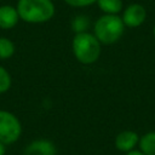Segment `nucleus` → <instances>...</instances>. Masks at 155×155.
I'll use <instances>...</instances> for the list:
<instances>
[{"label": "nucleus", "mask_w": 155, "mask_h": 155, "mask_svg": "<svg viewBox=\"0 0 155 155\" xmlns=\"http://www.w3.org/2000/svg\"><path fill=\"white\" fill-rule=\"evenodd\" d=\"M15 50H16L15 44L10 39L5 36H0V59H7L12 57Z\"/></svg>", "instance_id": "9b49d317"}, {"label": "nucleus", "mask_w": 155, "mask_h": 155, "mask_svg": "<svg viewBox=\"0 0 155 155\" xmlns=\"http://www.w3.org/2000/svg\"><path fill=\"white\" fill-rule=\"evenodd\" d=\"M71 48L76 61L82 64H92L97 62L102 51L98 39L88 31L75 33L71 41Z\"/></svg>", "instance_id": "f03ea898"}, {"label": "nucleus", "mask_w": 155, "mask_h": 155, "mask_svg": "<svg viewBox=\"0 0 155 155\" xmlns=\"http://www.w3.org/2000/svg\"><path fill=\"white\" fill-rule=\"evenodd\" d=\"M97 5L104 15H117L122 10V0H97Z\"/></svg>", "instance_id": "9d476101"}, {"label": "nucleus", "mask_w": 155, "mask_h": 155, "mask_svg": "<svg viewBox=\"0 0 155 155\" xmlns=\"http://www.w3.org/2000/svg\"><path fill=\"white\" fill-rule=\"evenodd\" d=\"M139 142V136L134 131H122L115 137V147L122 153H128L134 149Z\"/></svg>", "instance_id": "0eeeda50"}, {"label": "nucleus", "mask_w": 155, "mask_h": 155, "mask_svg": "<svg viewBox=\"0 0 155 155\" xmlns=\"http://www.w3.org/2000/svg\"><path fill=\"white\" fill-rule=\"evenodd\" d=\"M125 24L117 15H103L93 25V35L101 44L111 45L119 41L124 34Z\"/></svg>", "instance_id": "7ed1b4c3"}, {"label": "nucleus", "mask_w": 155, "mask_h": 155, "mask_svg": "<svg viewBox=\"0 0 155 155\" xmlns=\"http://www.w3.org/2000/svg\"><path fill=\"white\" fill-rule=\"evenodd\" d=\"M16 8L19 19L31 24L48 22L56 11L52 0H18Z\"/></svg>", "instance_id": "f257e3e1"}, {"label": "nucleus", "mask_w": 155, "mask_h": 155, "mask_svg": "<svg viewBox=\"0 0 155 155\" xmlns=\"http://www.w3.org/2000/svg\"><path fill=\"white\" fill-rule=\"evenodd\" d=\"M147 18V10L140 4H131L122 12V22L125 27L137 28L144 23Z\"/></svg>", "instance_id": "39448f33"}, {"label": "nucleus", "mask_w": 155, "mask_h": 155, "mask_svg": "<svg viewBox=\"0 0 155 155\" xmlns=\"http://www.w3.org/2000/svg\"><path fill=\"white\" fill-rule=\"evenodd\" d=\"M11 84H12V79L10 73L4 67L0 65V93L7 92L11 87Z\"/></svg>", "instance_id": "f8f14e48"}, {"label": "nucleus", "mask_w": 155, "mask_h": 155, "mask_svg": "<svg viewBox=\"0 0 155 155\" xmlns=\"http://www.w3.org/2000/svg\"><path fill=\"white\" fill-rule=\"evenodd\" d=\"M126 155H144L140 150H131L128 153H126Z\"/></svg>", "instance_id": "2eb2a0df"}, {"label": "nucleus", "mask_w": 155, "mask_h": 155, "mask_svg": "<svg viewBox=\"0 0 155 155\" xmlns=\"http://www.w3.org/2000/svg\"><path fill=\"white\" fill-rule=\"evenodd\" d=\"M153 33H154V38H155V25H154V29H153Z\"/></svg>", "instance_id": "f3484780"}, {"label": "nucleus", "mask_w": 155, "mask_h": 155, "mask_svg": "<svg viewBox=\"0 0 155 155\" xmlns=\"http://www.w3.org/2000/svg\"><path fill=\"white\" fill-rule=\"evenodd\" d=\"M19 21V15L17 8L10 5L0 6V28L1 29H12L17 25Z\"/></svg>", "instance_id": "6e6552de"}, {"label": "nucleus", "mask_w": 155, "mask_h": 155, "mask_svg": "<svg viewBox=\"0 0 155 155\" xmlns=\"http://www.w3.org/2000/svg\"><path fill=\"white\" fill-rule=\"evenodd\" d=\"M5 153H6V145L0 142V155H5Z\"/></svg>", "instance_id": "dca6fc26"}, {"label": "nucleus", "mask_w": 155, "mask_h": 155, "mask_svg": "<svg viewBox=\"0 0 155 155\" xmlns=\"http://www.w3.org/2000/svg\"><path fill=\"white\" fill-rule=\"evenodd\" d=\"M139 150L144 155H155V131L147 132L139 138Z\"/></svg>", "instance_id": "1a4fd4ad"}, {"label": "nucleus", "mask_w": 155, "mask_h": 155, "mask_svg": "<svg viewBox=\"0 0 155 155\" xmlns=\"http://www.w3.org/2000/svg\"><path fill=\"white\" fill-rule=\"evenodd\" d=\"M23 155H57V149L53 142L40 138L27 144L23 150Z\"/></svg>", "instance_id": "423d86ee"}, {"label": "nucleus", "mask_w": 155, "mask_h": 155, "mask_svg": "<svg viewBox=\"0 0 155 155\" xmlns=\"http://www.w3.org/2000/svg\"><path fill=\"white\" fill-rule=\"evenodd\" d=\"M88 18H86L85 16H78L74 18L73 21V29L75 33H81V31H86L87 27H88Z\"/></svg>", "instance_id": "ddd939ff"}, {"label": "nucleus", "mask_w": 155, "mask_h": 155, "mask_svg": "<svg viewBox=\"0 0 155 155\" xmlns=\"http://www.w3.org/2000/svg\"><path fill=\"white\" fill-rule=\"evenodd\" d=\"M21 134L22 125L18 117L7 110H0V142L5 145L13 144Z\"/></svg>", "instance_id": "20e7f679"}, {"label": "nucleus", "mask_w": 155, "mask_h": 155, "mask_svg": "<svg viewBox=\"0 0 155 155\" xmlns=\"http://www.w3.org/2000/svg\"><path fill=\"white\" fill-rule=\"evenodd\" d=\"M65 4L73 7H86L97 2V0H64Z\"/></svg>", "instance_id": "4468645a"}]
</instances>
